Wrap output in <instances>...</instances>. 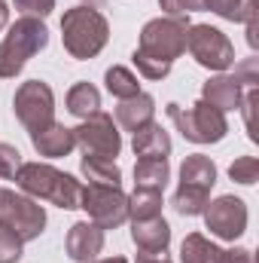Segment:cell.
<instances>
[{"mask_svg":"<svg viewBox=\"0 0 259 263\" xmlns=\"http://www.w3.org/2000/svg\"><path fill=\"white\" fill-rule=\"evenodd\" d=\"M189 22L180 18H153L140 31V46L134 49V65L146 80H162L174 65V59L186 49Z\"/></svg>","mask_w":259,"mask_h":263,"instance_id":"1","label":"cell"},{"mask_svg":"<svg viewBox=\"0 0 259 263\" xmlns=\"http://www.w3.org/2000/svg\"><path fill=\"white\" fill-rule=\"evenodd\" d=\"M15 184L31 196L55 202L58 208H79V193H82L79 181L58 172V168H52V165L28 162L15 172Z\"/></svg>","mask_w":259,"mask_h":263,"instance_id":"2","label":"cell"},{"mask_svg":"<svg viewBox=\"0 0 259 263\" xmlns=\"http://www.w3.org/2000/svg\"><path fill=\"white\" fill-rule=\"evenodd\" d=\"M61 37H64V49L73 59H95L110 37V25L98 9L76 6L67 9L61 18Z\"/></svg>","mask_w":259,"mask_h":263,"instance_id":"3","label":"cell"},{"mask_svg":"<svg viewBox=\"0 0 259 263\" xmlns=\"http://www.w3.org/2000/svg\"><path fill=\"white\" fill-rule=\"evenodd\" d=\"M46 43H49V31H46V25L40 18H34V15L18 18L9 28L6 40L0 43V77L3 80L6 77H15L25 67V62L34 52H40Z\"/></svg>","mask_w":259,"mask_h":263,"instance_id":"4","label":"cell"},{"mask_svg":"<svg viewBox=\"0 0 259 263\" xmlns=\"http://www.w3.org/2000/svg\"><path fill=\"white\" fill-rule=\"evenodd\" d=\"M213 184H217V165L201 153L186 156L180 168V187L174 193V208L180 214H201Z\"/></svg>","mask_w":259,"mask_h":263,"instance_id":"5","label":"cell"},{"mask_svg":"<svg viewBox=\"0 0 259 263\" xmlns=\"http://www.w3.org/2000/svg\"><path fill=\"white\" fill-rule=\"evenodd\" d=\"M168 117L177 123L183 138H189L195 144H217L229 132V123H226L223 110L210 107L207 101H198V104L186 107V110L180 104H168Z\"/></svg>","mask_w":259,"mask_h":263,"instance_id":"6","label":"cell"},{"mask_svg":"<svg viewBox=\"0 0 259 263\" xmlns=\"http://www.w3.org/2000/svg\"><path fill=\"white\" fill-rule=\"evenodd\" d=\"M0 227L12 230L21 242H31L46 227V211L34 199L18 196L12 190H0Z\"/></svg>","mask_w":259,"mask_h":263,"instance_id":"7","label":"cell"},{"mask_svg":"<svg viewBox=\"0 0 259 263\" xmlns=\"http://www.w3.org/2000/svg\"><path fill=\"white\" fill-rule=\"evenodd\" d=\"M79 208H85L92 223H98L101 230H116L128 220V196L119 187H104V184L82 187Z\"/></svg>","mask_w":259,"mask_h":263,"instance_id":"8","label":"cell"},{"mask_svg":"<svg viewBox=\"0 0 259 263\" xmlns=\"http://www.w3.org/2000/svg\"><path fill=\"white\" fill-rule=\"evenodd\" d=\"M12 107H15V117L21 120V126L31 132V135H37V132H43L46 126L55 123V117H52L55 114V95L40 80L21 83V89L15 92Z\"/></svg>","mask_w":259,"mask_h":263,"instance_id":"9","label":"cell"},{"mask_svg":"<svg viewBox=\"0 0 259 263\" xmlns=\"http://www.w3.org/2000/svg\"><path fill=\"white\" fill-rule=\"evenodd\" d=\"M186 49L192 52L198 65L210 70H226L235 62V46L220 28H210V25H192L186 31Z\"/></svg>","mask_w":259,"mask_h":263,"instance_id":"10","label":"cell"},{"mask_svg":"<svg viewBox=\"0 0 259 263\" xmlns=\"http://www.w3.org/2000/svg\"><path fill=\"white\" fill-rule=\"evenodd\" d=\"M73 138L76 144L82 147L85 156H98V159H116L119 150H122V138L113 126V117L107 114H92L82 126L73 129Z\"/></svg>","mask_w":259,"mask_h":263,"instance_id":"11","label":"cell"},{"mask_svg":"<svg viewBox=\"0 0 259 263\" xmlns=\"http://www.w3.org/2000/svg\"><path fill=\"white\" fill-rule=\"evenodd\" d=\"M204 220L213 236L235 242L247 230V205L235 196H220L217 202H210V208H204Z\"/></svg>","mask_w":259,"mask_h":263,"instance_id":"12","label":"cell"},{"mask_svg":"<svg viewBox=\"0 0 259 263\" xmlns=\"http://www.w3.org/2000/svg\"><path fill=\"white\" fill-rule=\"evenodd\" d=\"M101 248H104V230L98 223L79 220V223L70 227V233H67V254L73 260H79V263L95 260L101 254Z\"/></svg>","mask_w":259,"mask_h":263,"instance_id":"13","label":"cell"},{"mask_svg":"<svg viewBox=\"0 0 259 263\" xmlns=\"http://www.w3.org/2000/svg\"><path fill=\"white\" fill-rule=\"evenodd\" d=\"M134 245L143 251V254H165L168 242H171V230L168 223L159 217H149V220H134Z\"/></svg>","mask_w":259,"mask_h":263,"instance_id":"14","label":"cell"},{"mask_svg":"<svg viewBox=\"0 0 259 263\" xmlns=\"http://www.w3.org/2000/svg\"><path fill=\"white\" fill-rule=\"evenodd\" d=\"M204 98L201 101H207L210 107H217V110H235L238 104H241V80L238 77H217V80H207L204 83V92H201Z\"/></svg>","mask_w":259,"mask_h":263,"instance_id":"15","label":"cell"},{"mask_svg":"<svg viewBox=\"0 0 259 263\" xmlns=\"http://www.w3.org/2000/svg\"><path fill=\"white\" fill-rule=\"evenodd\" d=\"M153 110H156V101H153V95H146V92H137L134 98L119 101V107H116V123H119L122 129H128V132H137L140 126L153 123Z\"/></svg>","mask_w":259,"mask_h":263,"instance_id":"16","label":"cell"},{"mask_svg":"<svg viewBox=\"0 0 259 263\" xmlns=\"http://www.w3.org/2000/svg\"><path fill=\"white\" fill-rule=\"evenodd\" d=\"M31 141H34V147H37L43 156H67V153L76 147L73 129H64V126H58V123H52V126H46L43 132L31 135Z\"/></svg>","mask_w":259,"mask_h":263,"instance_id":"17","label":"cell"},{"mask_svg":"<svg viewBox=\"0 0 259 263\" xmlns=\"http://www.w3.org/2000/svg\"><path fill=\"white\" fill-rule=\"evenodd\" d=\"M131 147H134L137 156H168L171 153V138L159 123H146V126H140L134 132Z\"/></svg>","mask_w":259,"mask_h":263,"instance_id":"18","label":"cell"},{"mask_svg":"<svg viewBox=\"0 0 259 263\" xmlns=\"http://www.w3.org/2000/svg\"><path fill=\"white\" fill-rule=\"evenodd\" d=\"M168 159L165 156H140L134 165V184L140 190H165Z\"/></svg>","mask_w":259,"mask_h":263,"instance_id":"19","label":"cell"},{"mask_svg":"<svg viewBox=\"0 0 259 263\" xmlns=\"http://www.w3.org/2000/svg\"><path fill=\"white\" fill-rule=\"evenodd\" d=\"M180 263H226V251L207 242L201 233H189L180 248Z\"/></svg>","mask_w":259,"mask_h":263,"instance_id":"20","label":"cell"},{"mask_svg":"<svg viewBox=\"0 0 259 263\" xmlns=\"http://www.w3.org/2000/svg\"><path fill=\"white\" fill-rule=\"evenodd\" d=\"M67 110H70L73 117L89 120L92 114L101 110V92H98L92 83H76V86L67 92Z\"/></svg>","mask_w":259,"mask_h":263,"instance_id":"21","label":"cell"},{"mask_svg":"<svg viewBox=\"0 0 259 263\" xmlns=\"http://www.w3.org/2000/svg\"><path fill=\"white\" fill-rule=\"evenodd\" d=\"M82 175L89 184H104V187H119L122 172L113 159H98V156H82Z\"/></svg>","mask_w":259,"mask_h":263,"instance_id":"22","label":"cell"},{"mask_svg":"<svg viewBox=\"0 0 259 263\" xmlns=\"http://www.w3.org/2000/svg\"><path fill=\"white\" fill-rule=\"evenodd\" d=\"M201 9H213L217 15H223L229 22H256L253 0H201Z\"/></svg>","mask_w":259,"mask_h":263,"instance_id":"23","label":"cell"},{"mask_svg":"<svg viewBox=\"0 0 259 263\" xmlns=\"http://www.w3.org/2000/svg\"><path fill=\"white\" fill-rule=\"evenodd\" d=\"M162 214V190H134V196L128 199V217L134 220H149Z\"/></svg>","mask_w":259,"mask_h":263,"instance_id":"24","label":"cell"},{"mask_svg":"<svg viewBox=\"0 0 259 263\" xmlns=\"http://www.w3.org/2000/svg\"><path fill=\"white\" fill-rule=\"evenodd\" d=\"M104 80H107V89H110V95H116L119 101L134 98V95L140 92V86H137V77L131 73L128 67H110Z\"/></svg>","mask_w":259,"mask_h":263,"instance_id":"25","label":"cell"},{"mask_svg":"<svg viewBox=\"0 0 259 263\" xmlns=\"http://www.w3.org/2000/svg\"><path fill=\"white\" fill-rule=\"evenodd\" d=\"M229 178L238 181V184H256L259 181V159L256 156H241L232 162L229 168Z\"/></svg>","mask_w":259,"mask_h":263,"instance_id":"26","label":"cell"},{"mask_svg":"<svg viewBox=\"0 0 259 263\" xmlns=\"http://www.w3.org/2000/svg\"><path fill=\"white\" fill-rule=\"evenodd\" d=\"M18 257H21V239L12 230L0 227V263H15Z\"/></svg>","mask_w":259,"mask_h":263,"instance_id":"27","label":"cell"},{"mask_svg":"<svg viewBox=\"0 0 259 263\" xmlns=\"http://www.w3.org/2000/svg\"><path fill=\"white\" fill-rule=\"evenodd\" d=\"M21 168V153L12 144H0V178H15Z\"/></svg>","mask_w":259,"mask_h":263,"instance_id":"28","label":"cell"},{"mask_svg":"<svg viewBox=\"0 0 259 263\" xmlns=\"http://www.w3.org/2000/svg\"><path fill=\"white\" fill-rule=\"evenodd\" d=\"M15 9H21V12H28V15H34V18H40V15H49V12L55 9V0H15Z\"/></svg>","mask_w":259,"mask_h":263,"instance_id":"29","label":"cell"},{"mask_svg":"<svg viewBox=\"0 0 259 263\" xmlns=\"http://www.w3.org/2000/svg\"><path fill=\"white\" fill-rule=\"evenodd\" d=\"M159 3H162V9H168L174 18H180V15H186V12L201 9V0H159Z\"/></svg>","mask_w":259,"mask_h":263,"instance_id":"30","label":"cell"},{"mask_svg":"<svg viewBox=\"0 0 259 263\" xmlns=\"http://www.w3.org/2000/svg\"><path fill=\"white\" fill-rule=\"evenodd\" d=\"M259 104V92L256 86L247 92V98H244V120H247V129H250V138H256V132H253V110H256Z\"/></svg>","mask_w":259,"mask_h":263,"instance_id":"31","label":"cell"},{"mask_svg":"<svg viewBox=\"0 0 259 263\" xmlns=\"http://www.w3.org/2000/svg\"><path fill=\"white\" fill-rule=\"evenodd\" d=\"M226 263H253V254L247 248H235V251H226Z\"/></svg>","mask_w":259,"mask_h":263,"instance_id":"32","label":"cell"},{"mask_svg":"<svg viewBox=\"0 0 259 263\" xmlns=\"http://www.w3.org/2000/svg\"><path fill=\"white\" fill-rule=\"evenodd\" d=\"M134 263H171V260H168V257H162V254H143V251H140Z\"/></svg>","mask_w":259,"mask_h":263,"instance_id":"33","label":"cell"},{"mask_svg":"<svg viewBox=\"0 0 259 263\" xmlns=\"http://www.w3.org/2000/svg\"><path fill=\"white\" fill-rule=\"evenodd\" d=\"M6 22H9V9H6V3L0 0V31L6 28Z\"/></svg>","mask_w":259,"mask_h":263,"instance_id":"34","label":"cell"},{"mask_svg":"<svg viewBox=\"0 0 259 263\" xmlns=\"http://www.w3.org/2000/svg\"><path fill=\"white\" fill-rule=\"evenodd\" d=\"M98 263H128L125 257H107V260H98Z\"/></svg>","mask_w":259,"mask_h":263,"instance_id":"35","label":"cell"},{"mask_svg":"<svg viewBox=\"0 0 259 263\" xmlns=\"http://www.w3.org/2000/svg\"><path fill=\"white\" fill-rule=\"evenodd\" d=\"M85 3H89V6H101L104 0H85Z\"/></svg>","mask_w":259,"mask_h":263,"instance_id":"36","label":"cell"}]
</instances>
